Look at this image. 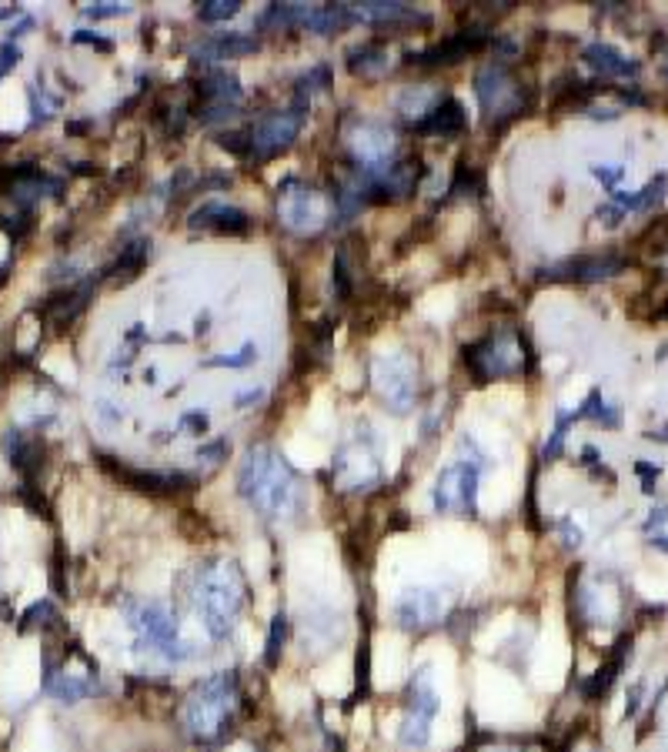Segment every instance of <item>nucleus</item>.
Here are the masks:
<instances>
[{"label": "nucleus", "instance_id": "nucleus-8", "mask_svg": "<svg viewBox=\"0 0 668 752\" xmlns=\"http://www.w3.org/2000/svg\"><path fill=\"white\" fill-rule=\"evenodd\" d=\"M475 94H478L481 111L488 114V121H508L525 107V90L518 84L512 71L504 64H488L481 67L475 77Z\"/></svg>", "mask_w": 668, "mask_h": 752}, {"label": "nucleus", "instance_id": "nucleus-14", "mask_svg": "<svg viewBox=\"0 0 668 752\" xmlns=\"http://www.w3.org/2000/svg\"><path fill=\"white\" fill-rule=\"evenodd\" d=\"M625 268V261L615 255H581V258H565L562 265L545 271V278H568V281H602L612 278Z\"/></svg>", "mask_w": 668, "mask_h": 752}, {"label": "nucleus", "instance_id": "nucleus-10", "mask_svg": "<svg viewBox=\"0 0 668 752\" xmlns=\"http://www.w3.org/2000/svg\"><path fill=\"white\" fill-rule=\"evenodd\" d=\"M415 378H418L415 361L408 355H402V351L381 355L375 361V384H378V392L385 395V401L391 405L394 415H404V411H411V405H415Z\"/></svg>", "mask_w": 668, "mask_h": 752}, {"label": "nucleus", "instance_id": "nucleus-38", "mask_svg": "<svg viewBox=\"0 0 668 752\" xmlns=\"http://www.w3.org/2000/svg\"><path fill=\"white\" fill-rule=\"evenodd\" d=\"M562 536H565V545L568 548H579L581 545V528L571 522H562Z\"/></svg>", "mask_w": 668, "mask_h": 752}, {"label": "nucleus", "instance_id": "nucleus-37", "mask_svg": "<svg viewBox=\"0 0 668 752\" xmlns=\"http://www.w3.org/2000/svg\"><path fill=\"white\" fill-rule=\"evenodd\" d=\"M227 455V442L221 438V442H211V445H201L198 448V459H204V461H217V459H224Z\"/></svg>", "mask_w": 668, "mask_h": 752}, {"label": "nucleus", "instance_id": "nucleus-45", "mask_svg": "<svg viewBox=\"0 0 668 752\" xmlns=\"http://www.w3.org/2000/svg\"><path fill=\"white\" fill-rule=\"evenodd\" d=\"M655 548H665L668 552V538H655Z\"/></svg>", "mask_w": 668, "mask_h": 752}, {"label": "nucleus", "instance_id": "nucleus-36", "mask_svg": "<svg viewBox=\"0 0 668 752\" xmlns=\"http://www.w3.org/2000/svg\"><path fill=\"white\" fill-rule=\"evenodd\" d=\"M74 44H94L97 51H114V44L107 38H97L94 30H77L74 34Z\"/></svg>", "mask_w": 668, "mask_h": 752}, {"label": "nucleus", "instance_id": "nucleus-24", "mask_svg": "<svg viewBox=\"0 0 668 752\" xmlns=\"http://www.w3.org/2000/svg\"><path fill=\"white\" fill-rule=\"evenodd\" d=\"M442 101H444L442 94H438L435 88H428V84H425V88H404L402 97H398V111L408 114V117L425 121V117H428Z\"/></svg>", "mask_w": 668, "mask_h": 752}, {"label": "nucleus", "instance_id": "nucleus-21", "mask_svg": "<svg viewBox=\"0 0 668 752\" xmlns=\"http://www.w3.org/2000/svg\"><path fill=\"white\" fill-rule=\"evenodd\" d=\"M665 191H668V174H658V178H652L645 184L642 191H615L612 194V205L618 211H652L665 198Z\"/></svg>", "mask_w": 668, "mask_h": 752}, {"label": "nucleus", "instance_id": "nucleus-40", "mask_svg": "<svg viewBox=\"0 0 668 752\" xmlns=\"http://www.w3.org/2000/svg\"><path fill=\"white\" fill-rule=\"evenodd\" d=\"M181 428H194V432L201 435L204 428H207V418H204V415H198V411H188V415L181 418Z\"/></svg>", "mask_w": 668, "mask_h": 752}, {"label": "nucleus", "instance_id": "nucleus-30", "mask_svg": "<svg viewBox=\"0 0 668 752\" xmlns=\"http://www.w3.org/2000/svg\"><path fill=\"white\" fill-rule=\"evenodd\" d=\"M579 418H595V421H602V425H618V411L608 409L602 392H592V395L585 398V405L579 409Z\"/></svg>", "mask_w": 668, "mask_h": 752}, {"label": "nucleus", "instance_id": "nucleus-32", "mask_svg": "<svg viewBox=\"0 0 668 752\" xmlns=\"http://www.w3.org/2000/svg\"><path fill=\"white\" fill-rule=\"evenodd\" d=\"M254 358H258V344L254 342H248L241 351H234V355H217V358H207L204 365L207 368H215V365H224V368H248Z\"/></svg>", "mask_w": 668, "mask_h": 752}, {"label": "nucleus", "instance_id": "nucleus-19", "mask_svg": "<svg viewBox=\"0 0 668 752\" xmlns=\"http://www.w3.org/2000/svg\"><path fill=\"white\" fill-rule=\"evenodd\" d=\"M581 57H585V64L595 67L598 74H608V77H629V74H638V64L635 61H629L621 51H615L612 44H588L585 51H581Z\"/></svg>", "mask_w": 668, "mask_h": 752}, {"label": "nucleus", "instance_id": "nucleus-35", "mask_svg": "<svg viewBox=\"0 0 668 752\" xmlns=\"http://www.w3.org/2000/svg\"><path fill=\"white\" fill-rule=\"evenodd\" d=\"M334 292H338V298H344V294L351 292L348 268H344V255H338V261H334Z\"/></svg>", "mask_w": 668, "mask_h": 752}, {"label": "nucleus", "instance_id": "nucleus-44", "mask_svg": "<svg viewBox=\"0 0 668 752\" xmlns=\"http://www.w3.org/2000/svg\"><path fill=\"white\" fill-rule=\"evenodd\" d=\"M662 522H668V509L652 511V519H648V525H645V528H655V525H662Z\"/></svg>", "mask_w": 668, "mask_h": 752}, {"label": "nucleus", "instance_id": "nucleus-23", "mask_svg": "<svg viewBox=\"0 0 668 752\" xmlns=\"http://www.w3.org/2000/svg\"><path fill=\"white\" fill-rule=\"evenodd\" d=\"M201 97L217 104L241 101V80L234 74H227V71H221V67H215V71H207L201 77Z\"/></svg>", "mask_w": 668, "mask_h": 752}, {"label": "nucleus", "instance_id": "nucleus-3", "mask_svg": "<svg viewBox=\"0 0 668 752\" xmlns=\"http://www.w3.org/2000/svg\"><path fill=\"white\" fill-rule=\"evenodd\" d=\"M238 709V676L234 672H215L201 679L184 699V729L190 739L215 742L224 736Z\"/></svg>", "mask_w": 668, "mask_h": 752}, {"label": "nucleus", "instance_id": "nucleus-33", "mask_svg": "<svg viewBox=\"0 0 668 752\" xmlns=\"http://www.w3.org/2000/svg\"><path fill=\"white\" fill-rule=\"evenodd\" d=\"M592 174L602 181L605 188H615L618 181L625 178V167L621 165H592Z\"/></svg>", "mask_w": 668, "mask_h": 752}, {"label": "nucleus", "instance_id": "nucleus-17", "mask_svg": "<svg viewBox=\"0 0 668 752\" xmlns=\"http://www.w3.org/2000/svg\"><path fill=\"white\" fill-rule=\"evenodd\" d=\"M465 124H468L465 107L454 101V97H444L425 121H418L415 128L421 131V134H435V138H454V134L465 131Z\"/></svg>", "mask_w": 668, "mask_h": 752}, {"label": "nucleus", "instance_id": "nucleus-4", "mask_svg": "<svg viewBox=\"0 0 668 752\" xmlns=\"http://www.w3.org/2000/svg\"><path fill=\"white\" fill-rule=\"evenodd\" d=\"M465 459L448 461L435 478V509L442 515H475L478 509V478L488 469V455L475 445V438H461Z\"/></svg>", "mask_w": 668, "mask_h": 752}, {"label": "nucleus", "instance_id": "nucleus-7", "mask_svg": "<svg viewBox=\"0 0 668 752\" xmlns=\"http://www.w3.org/2000/svg\"><path fill=\"white\" fill-rule=\"evenodd\" d=\"M465 365L475 371L478 382H492V378H508L518 375L525 365V348L515 332H498L481 338L478 344L465 348Z\"/></svg>", "mask_w": 668, "mask_h": 752}, {"label": "nucleus", "instance_id": "nucleus-1", "mask_svg": "<svg viewBox=\"0 0 668 752\" xmlns=\"http://www.w3.org/2000/svg\"><path fill=\"white\" fill-rule=\"evenodd\" d=\"M248 599V582L238 562L231 559H207L194 572V609L201 615L204 629L211 638H227L234 632Z\"/></svg>", "mask_w": 668, "mask_h": 752}, {"label": "nucleus", "instance_id": "nucleus-13", "mask_svg": "<svg viewBox=\"0 0 668 752\" xmlns=\"http://www.w3.org/2000/svg\"><path fill=\"white\" fill-rule=\"evenodd\" d=\"M281 217L284 224L294 231H317L328 217V205L317 191H308V188H298V191H284L281 198Z\"/></svg>", "mask_w": 668, "mask_h": 752}, {"label": "nucleus", "instance_id": "nucleus-15", "mask_svg": "<svg viewBox=\"0 0 668 752\" xmlns=\"http://www.w3.org/2000/svg\"><path fill=\"white\" fill-rule=\"evenodd\" d=\"M190 228H215V231H238L248 228V215L241 207H231L224 201H204L201 207L190 211Z\"/></svg>", "mask_w": 668, "mask_h": 752}, {"label": "nucleus", "instance_id": "nucleus-42", "mask_svg": "<svg viewBox=\"0 0 668 752\" xmlns=\"http://www.w3.org/2000/svg\"><path fill=\"white\" fill-rule=\"evenodd\" d=\"M598 217H605V224H618V221H621V211H618L615 205H605V207H598Z\"/></svg>", "mask_w": 668, "mask_h": 752}, {"label": "nucleus", "instance_id": "nucleus-2", "mask_svg": "<svg viewBox=\"0 0 668 752\" xmlns=\"http://www.w3.org/2000/svg\"><path fill=\"white\" fill-rule=\"evenodd\" d=\"M241 498L267 519H284L298 509V482L275 448L251 445L238 472Z\"/></svg>", "mask_w": 668, "mask_h": 752}, {"label": "nucleus", "instance_id": "nucleus-39", "mask_svg": "<svg viewBox=\"0 0 668 752\" xmlns=\"http://www.w3.org/2000/svg\"><path fill=\"white\" fill-rule=\"evenodd\" d=\"M17 57H21V54H17V47L4 44V51H0V74H7V71L17 64Z\"/></svg>", "mask_w": 668, "mask_h": 752}, {"label": "nucleus", "instance_id": "nucleus-11", "mask_svg": "<svg viewBox=\"0 0 668 752\" xmlns=\"http://www.w3.org/2000/svg\"><path fill=\"white\" fill-rule=\"evenodd\" d=\"M304 107H308V104H304V94H298L291 111H275V114L261 117V121L248 131L254 157H271V154L284 151L291 140L298 138V131H301Z\"/></svg>", "mask_w": 668, "mask_h": 752}, {"label": "nucleus", "instance_id": "nucleus-31", "mask_svg": "<svg viewBox=\"0 0 668 752\" xmlns=\"http://www.w3.org/2000/svg\"><path fill=\"white\" fill-rule=\"evenodd\" d=\"M238 11H241V0H204L201 7H198V17L207 21V24H215V21L234 17Z\"/></svg>", "mask_w": 668, "mask_h": 752}, {"label": "nucleus", "instance_id": "nucleus-27", "mask_svg": "<svg viewBox=\"0 0 668 752\" xmlns=\"http://www.w3.org/2000/svg\"><path fill=\"white\" fill-rule=\"evenodd\" d=\"M148 255H151V241H148V238H140V241L127 244L124 251L117 255V261H114L111 268H107V275H127V278H134V275L144 268Z\"/></svg>", "mask_w": 668, "mask_h": 752}, {"label": "nucleus", "instance_id": "nucleus-22", "mask_svg": "<svg viewBox=\"0 0 668 752\" xmlns=\"http://www.w3.org/2000/svg\"><path fill=\"white\" fill-rule=\"evenodd\" d=\"M117 478L140 492H174L177 485H190V475L181 472H144V469H117Z\"/></svg>", "mask_w": 668, "mask_h": 752}, {"label": "nucleus", "instance_id": "nucleus-6", "mask_svg": "<svg viewBox=\"0 0 668 752\" xmlns=\"http://www.w3.org/2000/svg\"><path fill=\"white\" fill-rule=\"evenodd\" d=\"M438 709H442V699H438V689H435V676H431L428 665H421L415 676H411V686H408V713H404L402 729H398V739H402L404 749H425L428 746Z\"/></svg>", "mask_w": 668, "mask_h": 752}, {"label": "nucleus", "instance_id": "nucleus-47", "mask_svg": "<svg viewBox=\"0 0 668 752\" xmlns=\"http://www.w3.org/2000/svg\"><path fill=\"white\" fill-rule=\"evenodd\" d=\"M665 74H668V64H665Z\"/></svg>", "mask_w": 668, "mask_h": 752}, {"label": "nucleus", "instance_id": "nucleus-46", "mask_svg": "<svg viewBox=\"0 0 668 752\" xmlns=\"http://www.w3.org/2000/svg\"><path fill=\"white\" fill-rule=\"evenodd\" d=\"M495 752H518V749H495Z\"/></svg>", "mask_w": 668, "mask_h": 752}, {"label": "nucleus", "instance_id": "nucleus-18", "mask_svg": "<svg viewBox=\"0 0 668 752\" xmlns=\"http://www.w3.org/2000/svg\"><path fill=\"white\" fill-rule=\"evenodd\" d=\"M334 475L344 478L348 488H361V485L375 482V478H378V461H375L371 445H368L365 452H358V455H351V452L344 448L338 455V461H334Z\"/></svg>", "mask_w": 668, "mask_h": 752}, {"label": "nucleus", "instance_id": "nucleus-9", "mask_svg": "<svg viewBox=\"0 0 668 752\" xmlns=\"http://www.w3.org/2000/svg\"><path fill=\"white\" fill-rule=\"evenodd\" d=\"M348 148L354 151L358 165L365 171H378V167L394 165V154H398V140H394V131L381 121H371V117H354L348 124Z\"/></svg>", "mask_w": 668, "mask_h": 752}, {"label": "nucleus", "instance_id": "nucleus-43", "mask_svg": "<svg viewBox=\"0 0 668 752\" xmlns=\"http://www.w3.org/2000/svg\"><path fill=\"white\" fill-rule=\"evenodd\" d=\"M265 395V392H261V388H251V392H244V395H238L234 398V405H238V409H244V405H248V401H258V398Z\"/></svg>", "mask_w": 668, "mask_h": 752}, {"label": "nucleus", "instance_id": "nucleus-26", "mask_svg": "<svg viewBox=\"0 0 668 752\" xmlns=\"http://www.w3.org/2000/svg\"><path fill=\"white\" fill-rule=\"evenodd\" d=\"M351 13L361 21H402L411 17V7L398 0H368V4H351Z\"/></svg>", "mask_w": 668, "mask_h": 752}, {"label": "nucleus", "instance_id": "nucleus-25", "mask_svg": "<svg viewBox=\"0 0 668 752\" xmlns=\"http://www.w3.org/2000/svg\"><path fill=\"white\" fill-rule=\"evenodd\" d=\"M629 646H631L629 638H621V642L615 646V655H612V659H608V663L602 665V669H598L588 682H585V696H588V699H598V696H605L608 689H612L615 676L621 672V663H625V652H629Z\"/></svg>", "mask_w": 668, "mask_h": 752}, {"label": "nucleus", "instance_id": "nucleus-41", "mask_svg": "<svg viewBox=\"0 0 668 752\" xmlns=\"http://www.w3.org/2000/svg\"><path fill=\"white\" fill-rule=\"evenodd\" d=\"M638 699H642V686H631L629 689V702H625V715L638 713Z\"/></svg>", "mask_w": 668, "mask_h": 752}, {"label": "nucleus", "instance_id": "nucleus-16", "mask_svg": "<svg viewBox=\"0 0 668 752\" xmlns=\"http://www.w3.org/2000/svg\"><path fill=\"white\" fill-rule=\"evenodd\" d=\"M478 44H481L478 34H468V30H461V34H454V38L435 44V47H428V51L408 54V61H411V64H454V61H461L465 54L475 51Z\"/></svg>", "mask_w": 668, "mask_h": 752}, {"label": "nucleus", "instance_id": "nucleus-29", "mask_svg": "<svg viewBox=\"0 0 668 752\" xmlns=\"http://www.w3.org/2000/svg\"><path fill=\"white\" fill-rule=\"evenodd\" d=\"M284 636H288V619L284 613H278L271 619V629H267V646H265V663L275 669L281 659V649H284Z\"/></svg>", "mask_w": 668, "mask_h": 752}, {"label": "nucleus", "instance_id": "nucleus-28", "mask_svg": "<svg viewBox=\"0 0 668 752\" xmlns=\"http://www.w3.org/2000/svg\"><path fill=\"white\" fill-rule=\"evenodd\" d=\"M348 67H351L354 74H381V71L388 67V54H385V47H378V44H368V47L351 54V64Z\"/></svg>", "mask_w": 668, "mask_h": 752}, {"label": "nucleus", "instance_id": "nucleus-20", "mask_svg": "<svg viewBox=\"0 0 668 752\" xmlns=\"http://www.w3.org/2000/svg\"><path fill=\"white\" fill-rule=\"evenodd\" d=\"M261 47V40L251 38V34H241V30H234V34H221V38L207 40L201 51L194 54V57H211V61H224V57H244V54H254Z\"/></svg>", "mask_w": 668, "mask_h": 752}, {"label": "nucleus", "instance_id": "nucleus-34", "mask_svg": "<svg viewBox=\"0 0 668 752\" xmlns=\"http://www.w3.org/2000/svg\"><path fill=\"white\" fill-rule=\"evenodd\" d=\"M127 11H131L127 4H90V7H84V13L94 17V21H101V17H124Z\"/></svg>", "mask_w": 668, "mask_h": 752}, {"label": "nucleus", "instance_id": "nucleus-5", "mask_svg": "<svg viewBox=\"0 0 668 752\" xmlns=\"http://www.w3.org/2000/svg\"><path fill=\"white\" fill-rule=\"evenodd\" d=\"M127 625L134 629L140 646L154 649L165 659H188V646L177 636V619L165 602H127Z\"/></svg>", "mask_w": 668, "mask_h": 752}, {"label": "nucleus", "instance_id": "nucleus-12", "mask_svg": "<svg viewBox=\"0 0 668 752\" xmlns=\"http://www.w3.org/2000/svg\"><path fill=\"white\" fill-rule=\"evenodd\" d=\"M444 615V596L438 588H408L402 599L394 602V619L402 629H428Z\"/></svg>", "mask_w": 668, "mask_h": 752}]
</instances>
